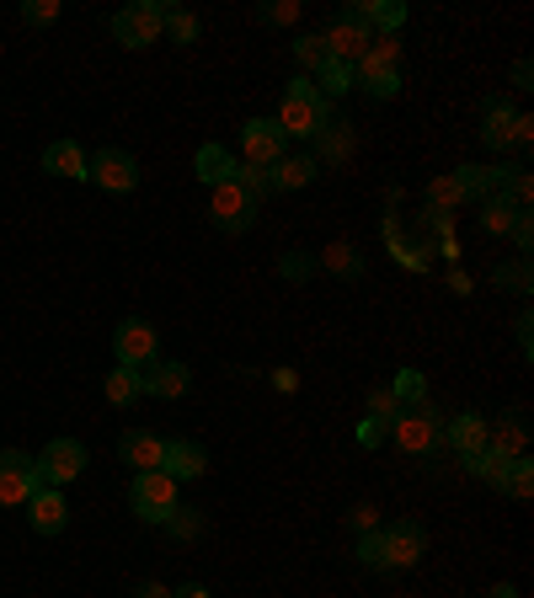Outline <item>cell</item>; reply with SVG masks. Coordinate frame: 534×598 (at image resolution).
Segmentation results:
<instances>
[{
    "instance_id": "cell-4",
    "label": "cell",
    "mask_w": 534,
    "mask_h": 598,
    "mask_svg": "<svg viewBox=\"0 0 534 598\" xmlns=\"http://www.w3.org/2000/svg\"><path fill=\"white\" fill-rule=\"evenodd\" d=\"M129 508L144 524H166L171 508H177V481L166 470H139L134 475V492H129Z\"/></svg>"
},
{
    "instance_id": "cell-40",
    "label": "cell",
    "mask_w": 534,
    "mask_h": 598,
    "mask_svg": "<svg viewBox=\"0 0 534 598\" xmlns=\"http://www.w3.org/2000/svg\"><path fill=\"white\" fill-rule=\"evenodd\" d=\"M166 530L177 534V539H193V534L203 530V519L193 513V508H171V519H166Z\"/></svg>"
},
{
    "instance_id": "cell-1",
    "label": "cell",
    "mask_w": 534,
    "mask_h": 598,
    "mask_svg": "<svg viewBox=\"0 0 534 598\" xmlns=\"http://www.w3.org/2000/svg\"><path fill=\"white\" fill-rule=\"evenodd\" d=\"M283 139H316V133L332 124V102L300 75V80H289V91H283V107H278V118H272Z\"/></svg>"
},
{
    "instance_id": "cell-47",
    "label": "cell",
    "mask_w": 534,
    "mask_h": 598,
    "mask_svg": "<svg viewBox=\"0 0 534 598\" xmlns=\"http://www.w3.org/2000/svg\"><path fill=\"white\" fill-rule=\"evenodd\" d=\"M530 75H534L530 60H519V65H513V86H530Z\"/></svg>"
},
{
    "instance_id": "cell-9",
    "label": "cell",
    "mask_w": 534,
    "mask_h": 598,
    "mask_svg": "<svg viewBox=\"0 0 534 598\" xmlns=\"http://www.w3.org/2000/svg\"><path fill=\"white\" fill-rule=\"evenodd\" d=\"M391 438H396L406 455H433L438 438H444V428H438V417L417 400V406H400V417L391 422Z\"/></svg>"
},
{
    "instance_id": "cell-37",
    "label": "cell",
    "mask_w": 534,
    "mask_h": 598,
    "mask_svg": "<svg viewBox=\"0 0 534 598\" xmlns=\"http://www.w3.org/2000/svg\"><path fill=\"white\" fill-rule=\"evenodd\" d=\"M369 417L391 428V422H396V417H400V400L391 396V391H369Z\"/></svg>"
},
{
    "instance_id": "cell-43",
    "label": "cell",
    "mask_w": 534,
    "mask_h": 598,
    "mask_svg": "<svg viewBox=\"0 0 534 598\" xmlns=\"http://www.w3.org/2000/svg\"><path fill=\"white\" fill-rule=\"evenodd\" d=\"M347 519H353V530H358V534H374V530H380V519H374V508H369V502H358Z\"/></svg>"
},
{
    "instance_id": "cell-13",
    "label": "cell",
    "mask_w": 534,
    "mask_h": 598,
    "mask_svg": "<svg viewBox=\"0 0 534 598\" xmlns=\"http://www.w3.org/2000/svg\"><path fill=\"white\" fill-rule=\"evenodd\" d=\"M380 539H385V561H391V572L417 567L422 550H428V534H422V524H411V519H400V524H391V530H380Z\"/></svg>"
},
{
    "instance_id": "cell-46",
    "label": "cell",
    "mask_w": 534,
    "mask_h": 598,
    "mask_svg": "<svg viewBox=\"0 0 534 598\" xmlns=\"http://www.w3.org/2000/svg\"><path fill=\"white\" fill-rule=\"evenodd\" d=\"M134 598H171V588H161V583H144Z\"/></svg>"
},
{
    "instance_id": "cell-18",
    "label": "cell",
    "mask_w": 534,
    "mask_h": 598,
    "mask_svg": "<svg viewBox=\"0 0 534 598\" xmlns=\"http://www.w3.org/2000/svg\"><path fill=\"white\" fill-rule=\"evenodd\" d=\"M118 455H124V466H129V470H161V466H166V438H155V433L134 428V433H124Z\"/></svg>"
},
{
    "instance_id": "cell-16",
    "label": "cell",
    "mask_w": 534,
    "mask_h": 598,
    "mask_svg": "<svg viewBox=\"0 0 534 598\" xmlns=\"http://www.w3.org/2000/svg\"><path fill=\"white\" fill-rule=\"evenodd\" d=\"M33 513V534H65L69 524V502H65V492L60 486H43V492H33V502H27Z\"/></svg>"
},
{
    "instance_id": "cell-34",
    "label": "cell",
    "mask_w": 534,
    "mask_h": 598,
    "mask_svg": "<svg viewBox=\"0 0 534 598\" xmlns=\"http://www.w3.org/2000/svg\"><path fill=\"white\" fill-rule=\"evenodd\" d=\"M422 391H428V380L417 374V369H400L396 374V385H391V396L406 406V400H422Z\"/></svg>"
},
{
    "instance_id": "cell-24",
    "label": "cell",
    "mask_w": 534,
    "mask_h": 598,
    "mask_svg": "<svg viewBox=\"0 0 534 598\" xmlns=\"http://www.w3.org/2000/svg\"><path fill=\"white\" fill-rule=\"evenodd\" d=\"M102 391H107V400H113V406H134V400L144 396V374L118 364V369L107 374V385H102Z\"/></svg>"
},
{
    "instance_id": "cell-31",
    "label": "cell",
    "mask_w": 534,
    "mask_h": 598,
    "mask_svg": "<svg viewBox=\"0 0 534 598\" xmlns=\"http://www.w3.org/2000/svg\"><path fill=\"white\" fill-rule=\"evenodd\" d=\"M358 561H364V567H374V572H391V561H385V539H380V530H374V534H358Z\"/></svg>"
},
{
    "instance_id": "cell-30",
    "label": "cell",
    "mask_w": 534,
    "mask_h": 598,
    "mask_svg": "<svg viewBox=\"0 0 534 598\" xmlns=\"http://www.w3.org/2000/svg\"><path fill=\"white\" fill-rule=\"evenodd\" d=\"M466 466L475 470L486 486H497V492H503V481H508V466H513V460H503V455H492V449H486V455H475V460H466Z\"/></svg>"
},
{
    "instance_id": "cell-3",
    "label": "cell",
    "mask_w": 534,
    "mask_h": 598,
    "mask_svg": "<svg viewBox=\"0 0 534 598\" xmlns=\"http://www.w3.org/2000/svg\"><path fill=\"white\" fill-rule=\"evenodd\" d=\"M208 219L225 230V236H246L252 225H257V199L230 177V182H219V188H208Z\"/></svg>"
},
{
    "instance_id": "cell-29",
    "label": "cell",
    "mask_w": 534,
    "mask_h": 598,
    "mask_svg": "<svg viewBox=\"0 0 534 598\" xmlns=\"http://www.w3.org/2000/svg\"><path fill=\"white\" fill-rule=\"evenodd\" d=\"M503 492H508L513 502H530V492H534V466H530V455L508 466V481H503Z\"/></svg>"
},
{
    "instance_id": "cell-2",
    "label": "cell",
    "mask_w": 534,
    "mask_h": 598,
    "mask_svg": "<svg viewBox=\"0 0 534 598\" xmlns=\"http://www.w3.org/2000/svg\"><path fill=\"white\" fill-rule=\"evenodd\" d=\"M161 33H166V0H134L113 16V38L124 49H150L161 43Z\"/></svg>"
},
{
    "instance_id": "cell-28",
    "label": "cell",
    "mask_w": 534,
    "mask_h": 598,
    "mask_svg": "<svg viewBox=\"0 0 534 598\" xmlns=\"http://www.w3.org/2000/svg\"><path fill=\"white\" fill-rule=\"evenodd\" d=\"M321 267H332L336 278H358V272H364V257H358V246H353V241H336L332 252L321 257Z\"/></svg>"
},
{
    "instance_id": "cell-20",
    "label": "cell",
    "mask_w": 534,
    "mask_h": 598,
    "mask_svg": "<svg viewBox=\"0 0 534 598\" xmlns=\"http://www.w3.org/2000/svg\"><path fill=\"white\" fill-rule=\"evenodd\" d=\"M43 171H49V177H75V182H80V177L91 171V155H86L75 139H54V144L43 150Z\"/></svg>"
},
{
    "instance_id": "cell-21",
    "label": "cell",
    "mask_w": 534,
    "mask_h": 598,
    "mask_svg": "<svg viewBox=\"0 0 534 598\" xmlns=\"http://www.w3.org/2000/svg\"><path fill=\"white\" fill-rule=\"evenodd\" d=\"M486 449H492V455H503V460H524V449H530V433H524V422H519V417L486 422Z\"/></svg>"
},
{
    "instance_id": "cell-17",
    "label": "cell",
    "mask_w": 534,
    "mask_h": 598,
    "mask_svg": "<svg viewBox=\"0 0 534 598\" xmlns=\"http://www.w3.org/2000/svg\"><path fill=\"white\" fill-rule=\"evenodd\" d=\"M396 69H400V38H374V43H369V54L353 65V86H369V80L396 75Z\"/></svg>"
},
{
    "instance_id": "cell-11",
    "label": "cell",
    "mask_w": 534,
    "mask_h": 598,
    "mask_svg": "<svg viewBox=\"0 0 534 598\" xmlns=\"http://www.w3.org/2000/svg\"><path fill=\"white\" fill-rule=\"evenodd\" d=\"M241 150H246V161L241 166H272V161H283L289 155V139H283V129L272 124V118H252L246 129H241Z\"/></svg>"
},
{
    "instance_id": "cell-36",
    "label": "cell",
    "mask_w": 534,
    "mask_h": 598,
    "mask_svg": "<svg viewBox=\"0 0 534 598\" xmlns=\"http://www.w3.org/2000/svg\"><path fill=\"white\" fill-rule=\"evenodd\" d=\"M294 60H300V65H321V60H327V49H321V33H300V38H294Z\"/></svg>"
},
{
    "instance_id": "cell-39",
    "label": "cell",
    "mask_w": 534,
    "mask_h": 598,
    "mask_svg": "<svg viewBox=\"0 0 534 598\" xmlns=\"http://www.w3.org/2000/svg\"><path fill=\"white\" fill-rule=\"evenodd\" d=\"M492 278H497V289H513V294H530V263H519V267H497Z\"/></svg>"
},
{
    "instance_id": "cell-48",
    "label": "cell",
    "mask_w": 534,
    "mask_h": 598,
    "mask_svg": "<svg viewBox=\"0 0 534 598\" xmlns=\"http://www.w3.org/2000/svg\"><path fill=\"white\" fill-rule=\"evenodd\" d=\"M171 598H208V588H203V583H188V588H177Z\"/></svg>"
},
{
    "instance_id": "cell-44",
    "label": "cell",
    "mask_w": 534,
    "mask_h": 598,
    "mask_svg": "<svg viewBox=\"0 0 534 598\" xmlns=\"http://www.w3.org/2000/svg\"><path fill=\"white\" fill-rule=\"evenodd\" d=\"M513 246H519V252H530V246H534V219H530V214H519V219H513Z\"/></svg>"
},
{
    "instance_id": "cell-6",
    "label": "cell",
    "mask_w": 534,
    "mask_h": 598,
    "mask_svg": "<svg viewBox=\"0 0 534 598\" xmlns=\"http://www.w3.org/2000/svg\"><path fill=\"white\" fill-rule=\"evenodd\" d=\"M486 124H481V144L486 150H513V144H530L534 139V124L524 118V113H513L503 97H486Z\"/></svg>"
},
{
    "instance_id": "cell-23",
    "label": "cell",
    "mask_w": 534,
    "mask_h": 598,
    "mask_svg": "<svg viewBox=\"0 0 534 598\" xmlns=\"http://www.w3.org/2000/svg\"><path fill=\"white\" fill-rule=\"evenodd\" d=\"M449 444L460 449V460H475V455H486V417H475V411H460L449 428Z\"/></svg>"
},
{
    "instance_id": "cell-35",
    "label": "cell",
    "mask_w": 534,
    "mask_h": 598,
    "mask_svg": "<svg viewBox=\"0 0 534 598\" xmlns=\"http://www.w3.org/2000/svg\"><path fill=\"white\" fill-rule=\"evenodd\" d=\"M22 22H27V27H49V22H60V0H27V5H22Z\"/></svg>"
},
{
    "instance_id": "cell-8",
    "label": "cell",
    "mask_w": 534,
    "mask_h": 598,
    "mask_svg": "<svg viewBox=\"0 0 534 598\" xmlns=\"http://www.w3.org/2000/svg\"><path fill=\"white\" fill-rule=\"evenodd\" d=\"M113 358H118L124 369H150V364L161 358V336H155V327L139 321V316L118 321V327H113Z\"/></svg>"
},
{
    "instance_id": "cell-14",
    "label": "cell",
    "mask_w": 534,
    "mask_h": 598,
    "mask_svg": "<svg viewBox=\"0 0 534 598\" xmlns=\"http://www.w3.org/2000/svg\"><path fill=\"white\" fill-rule=\"evenodd\" d=\"M139 374H144V396H155V400H182L188 385H193V369L177 364V358H155V364L139 369Z\"/></svg>"
},
{
    "instance_id": "cell-25",
    "label": "cell",
    "mask_w": 534,
    "mask_h": 598,
    "mask_svg": "<svg viewBox=\"0 0 534 598\" xmlns=\"http://www.w3.org/2000/svg\"><path fill=\"white\" fill-rule=\"evenodd\" d=\"M310 86H316V91H321V97L332 102V97H342V91H353V65L321 60V65H316V80H310Z\"/></svg>"
},
{
    "instance_id": "cell-15",
    "label": "cell",
    "mask_w": 534,
    "mask_h": 598,
    "mask_svg": "<svg viewBox=\"0 0 534 598\" xmlns=\"http://www.w3.org/2000/svg\"><path fill=\"white\" fill-rule=\"evenodd\" d=\"M316 177H321V161H316V155H283V161L267 166V188H272V193H300V188H310Z\"/></svg>"
},
{
    "instance_id": "cell-32",
    "label": "cell",
    "mask_w": 534,
    "mask_h": 598,
    "mask_svg": "<svg viewBox=\"0 0 534 598\" xmlns=\"http://www.w3.org/2000/svg\"><path fill=\"white\" fill-rule=\"evenodd\" d=\"M428 203H433V214H449V208H460V188H455V177H438L433 188H428Z\"/></svg>"
},
{
    "instance_id": "cell-41",
    "label": "cell",
    "mask_w": 534,
    "mask_h": 598,
    "mask_svg": "<svg viewBox=\"0 0 534 598\" xmlns=\"http://www.w3.org/2000/svg\"><path fill=\"white\" fill-rule=\"evenodd\" d=\"M278 272H283V278H289V283H305V278H310V272H316V263H310V257H305V252H289V257H283V263H278Z\"/></svg>"
},
{
    "instance_id": "cell-49",
    "label": "cell",
    "mask_w": 534,
    "mask_h": 598,
    "mask_svg": "<svg viewBox=\"0 0 534 598\" xmlns=\"http://www.w3.org/2000/svg\"><path fill=\"white\" fill-rule=\"evenodd\" d=\"M486 598H519V594H513L508 583H497V588H492V594H486Z\"/></svg>"
},
{
    "instance_id": "cell-45",
    "label": "cell",
    "mask_w": 534,
    "mask_h": 598,
    "mask_svg": "<svg viewBox=\"0 0 534 598\" xmlns=\"http://www.w3.org/2000/svg\"><path fill=\"white\" fill-rule=\"evenodd\" d=\"M272 391L294 396V391H300V374H294V369H272Z\"/></svg>"
},
{
    "instance_id": "cell-26",
    "label": "cell",
    "mask_w": 534,
    "mask_h": 598,
    "mask_svg": "<svg viewBox=\"0 0 534 598\" xmlns=\"http://www.w3.org/2000/svg\"><path fill=\"white\" fill-rule=\"evenodd\" d=\"M199 16L188 11V5H177V0H166V33H171V43H199Z\"/></svg>"
},
{
    "instance_id": "cell-27",
    "label": "cell",
    "mask_w": 534,
    "mask_h": 598,
    "mask_svg": "<svg viewBox=\"0 0 534 598\" xmlns=\"http://www.w3.org/2000/svg\"><path fill=\"white\" fill-rule=\"evenodd\" d=\"M519 214H524V208H513L508 193H503V199L492 193V199H486V214H481V230H486V236H503V230H513V219H519Z\"/></svg>"
},
{
    "instance_id": "cell-42",
    "label": "cell",
    "mask_w": 534,
    "mask_h": 598,
    "mask_svg": "<svg viewBox=\"0 0 534 598\" xmlns=\"http://www.w3.org/2000/svg\"><path fill=\"white\" fill-rule=\"evenodd\" d=\"M385 438H391V428H385V422H374V417H364V422H358V444H364V449H380Z\"/></svg>"
},
{
    "instance_id": "cell-7",
    "label": "cell",
    "mask_w": 534,
    "mask_h": 598,
    "mask_svg": "<svg viewBox=\"0 0 534 598\" xmlns=\"http://www.w3.org/2000/svg\"><path fill=\"white\" fill-rule=\"evenodd\" d=\"M369 43H374V33L353 11H336L332 22H327V33H321V49H327V60H336V65H358L369 54Z\"/></svg>"
},
{
    "instance_id": "cell-19",
    "label": "cell",
    "mask_w": 534,
    "mask_h": 598,
    "mask_svg": "<svg viewBox=\"0 0 534 598\" xmlns=\"http://www.w3.org/2000/svg\"><path fill=\"white\" fill-rule=\"evenodd\" d=\"M161 470H166L171 481H199L203 470H208V455H203V444H193V438H171Z\"/></svg>"
},
{
    "instance_id": "cell-10",
    "label": "cell",
    "mask_w": 534,
    "mask_h": 598,
    "mask_svg": "<svg viewBox=\"0 0 534 598\" xmlns=\"http://www.w3.org/2000/svg\"><path fill=\"white\" fill-rule=\"evenodd\" d=\"M102 193H134L139 188V161H134L129 150H118V144H107V150H97L91 155V171H86Z\"/></svg>"
},
{
    "instance_id": "cell-12",
    "label": "cell",
    "mask_w": 534,
    "mask_h": 598,
    "mask_svg": "<svg viewBox=\"0 0 534 598\" xmlns=\"http://www.w3.org/2000/svg\"><path fill=\"white\" fill-rule=\"evenodd\" d=\"M80 470H86V449H80L75 438H54V444L38 455V475H43V486H69Z\"/></svg>"
},
{
    "instance_id": "cell-38",
    "label": "cell",
    "mask_w": 534,
    "mask_h": 598,
    "mask_svg": "<svg viewBox=\"0 0 534 598\" xmlns=\"http://www.w3.org/2000/svg\"><path fill=\"white\" fill-rule=\"evenodd\" d=\"M236 182H241V188H246V193H252L257 203L272 193V188H267V171H263V166H236Z\"/></svg>"
},
{
    "instance_id": "cell-5",
    "label": "cell",
    "mask_w": 534,
    "mask_h": 598,
    "mask_svg": "<svg viewBox=\"0 0 534 598\" xmlns=\"http://www.w3.org/2000/svg\"><path fill=\"white\" fill-rule=\"evenodd\" d=\"M33 492H43L38 460L22 455V449H5V455H0V508H27Z\"/></svg>"
},
{
    "instance_id": "cell-22",
    "label": "cell",
    "mask_w": 534,
    "mask_h": 598,
    "mask_svg": "<svg viewBox=\"0 0 534 598\" xmlns=\"http://www.w3.org/2000/svg\"><path fill=\"white\" fill-rule=\"evenodd\" d=\"M236 150H225V144H203L199 155H193V171H199L203 188H219V182H230L236 177Z\"/></svg>"
},
{
    "instance_id": "cell-33",
    "label": "cell",
    "mask_w": 534,
    "mask_h": 598,
    "mask_svg": "<svg viewBox=\"0 0 534 598\" xmlns=\"http://www.w3.org/2000/svg\"><path fill=\"white\" fill-rule=\"evenodd\" d=\"M257 16H263L267 27H294L300 22V0H267Z\"/></svg>"
}]
</instances>
